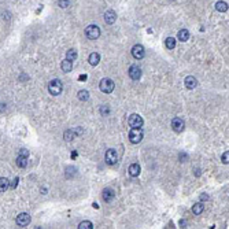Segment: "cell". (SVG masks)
<instances>
[{
    "instance_id": "obj_4",
    "label": "cell",
    "mask_w": 229,
    "mask_h": 229,
    "mask_svg": "<svg viewBox=\"0 0 229 229\" xmlns=\"http://www.w3.org/2000/svg\"><path fill=\"white\" fill-rule=\"evenodd\" d=\"M85 34H87V37L89 40H96V39H99V36H100V29H99V26H96V25H89V26H87V29H85Z\"/></svg>"
},
{
    "instance_id": "obj_6",
    "label": "cell",
    "mask_w": 229,
    "mask_h": 229,
    "mask_svg": "<svg viewBox=\"0 0 229 229\" xmlns=\"http://www.w3.org/2000/svg\"><path fill=\"white\" fill-rule=\"evenodd\" d=\"M128 123L131 128H141L143 126V118L139 114H132L128 118Z\"/></svg>"
},
{
    "instance_id": "obj_2",
    "label": "cell",
    "mask_w": 229,
    "mask_h": 229,
    "mask_svg": "<svg viewBox=\"0 0 229 229\" xmlns=\"http://www.w3.org/2000/svg\"><path fill=\"white\" fill-rule=\"evenodd\" d=\"M99 88H100V91H102L103 93H111V92L114 91L115 84H114V81L110 78H103L102 81H100V84H99Z\"/></svg>"
},
{
    "instance_id": "obj_15",
    "label": "cell",
    "mask_w": 229,
    "mask_h": 229,
    "mask_svg": "<svg viewBox=\"0 0 229 229\" xmlns=\"http://www.w3.org/2000/svg\"><path fill=\"white\" fill-rule=\"evenodd\" d=\"M129 174H131L132 177H137L139 174H140V165L139 163H132L129 166Z\"/></svg>"
},
{
    "instance_id": "obj_23",
    "label": "cell",
    "mask_w": 229,
    "mask_h": 229,
    "mask_svg": "<svg viewBox=\"0 0 229 229\" xmlns=\"http://www.w3.org/2000/svg\"><path fill=\"white\" fill-rule=\"evenodd\" d=\"M66 59L74 62V60L77 59V51H75V50H69V51L66 52Z\"/></svg>"
},
{
    "instance_id": "obj_19",
    "label": "cell",
    "mask_w": 229,
    "mask_h": 229,
    "mask_svg": "<svg viewBox=\"0 0 229 229\" xmlns=\"http://www.w3.org/2000/svg\"><path fill=\"white\" fill-rule=\"evenodd\" d=\"M215 10L220 12L228 11V3H225V1H217L215 3Z\"/></svg>"
},
{
    "instance_id": "obj_25",
    "label": "cell",
    "mask_w": 229,
    "mask_h": 229,
    "mask_svg": "<svg viewBox=\"0 0 229 229\" xmlns=\"http://www.w3.org/2000/svg\"><path fill=\"white\" fill-rule=\"evenodd\" d=\"M74 136H75V133H74V131H73V129H69V131H66V132H65V134H63V137H65V140H66V141H70V140H73V139H74Z\"/></svg>"
},
{
    "instance_id": "obj_28",
    "label": "cell",
    "mask_w": 229,
    "mask_h": 229,
    "mask_svg": "<svg viewBox=\"0 0 229 229\" xmlns=\"http://www.w3.org/2000/svg\"><path fill=\"white\" fill-rule=\"evenodd\" d=\"M222 162H224V163H228L229 162V151H226V152L222 154Z\"/></svg>"
},
{
    "instance_id": "obj_17",
    "label": "cell",
    "mask_w": 229,
    "mask_h": 229,
    "mask_svg": "<svg viewBox=\"0 0 229 229\" xmlns=\"http://www.w3.org/2000/svg\"><path fill=\"white\" fill-rule=\"evenodd\" d=\"M188 39H190V32L187 29H181L178 32V40L180 41H188Z\"/></svg>"
},
{
    "instance_id": "obj_1",
    "label": "cell",
    "mask_w": 229,
    "mask_h": 229,
    "mask_svg": "<svg viewBox=\"0 0 229 229\" xmlns=\"http://www.w3.org/2000/svg\"><path fill=\"white\" fill-rule=\"evenodd\" d=\"M48 91L52 96H58L63 91V84L60 80H52L51 83L48 84Z\"/></svg>"
},
{
    "instance_id": "obj_22",
    "label": "cell",
    "mask_w": 229,
    "mask_h": 229,
    "mask_svg": "<svg viewBox=\"0 0 229 229\" xmlns=\"http://www.w3.org/2000/svg\"><path fill=\"white\" fill-rule=\"evenodd\" d=\"M165 44H166V48H167V50H173V48L176 47V39H174V37H167Z\"/></svg>"
},
{
    "instance_id": "obj_27",
    "label": "cell",
    "mask_w": 229,
    "mask_h": 229,
    "mask_svg": "<svg viewBox=\"0 0 229 229\" xmlns=\"http://www.w3.org/2000/svg\"><path fill=\"white\" fill-rule=\"evenodd\" d=\"M58 4H59V7H62V8H67L70 6V0H59Z\"/></svg>"
},
{
    "instance_id": "obj_10",
    "label": "cell",
    "mask_w": 229,
    "mask_h": 229,
    "mask_svg": "<svg viewBox=\"0 0 229 229\" xmlns=\"http://www.w3.org/2000/svg\"><path fill=\"white\" fill-rule=\"evenodd\" d=\"M129 77H131L132 80H140V77H141V69L137 66V65H133V66L129 67Z\"/></svg>"
},
{
    "instance_id": "obj_26",
    "label": "cell",
    "mask_w": 229,
    "mask_h": 229,
    "mask_svg": "<svg viewBox=\"0 0 229 229\" xmlns=\"http://www.w3.org/2000/svg\"><path fill=\"white\" fill-rule=\"evenodd\" d=\"M78 228L80 229H92L93 228V224L91 221H83V222H80Z\"/></svg>"
},
{
    "instance_id": "obj_7",
    "label": "cell",
    "mask_w": 229,
    "mask_h": 229,
    "mask_svg": "<svg viewBox=\"0 0 229 229\" xmlns=\"http://www.w3.org/2000/svg\"><path fill=\"white\" fill-rule=\"evenodd\" d=\"M30 220H32V218H30V215H29L28 213H21V214H18L15 222L18 226H22V228H24V226L30 224Z\"/></svg>"
},
{
    "instance_id": "obj_16",
    "label": "cell",
    "mask_w": 229,
    "mask_h": 229,
    "mask_svg": "<svg viewBox=\"0 0 229 229\" xmlns=\"http://www.w3.org/2000/svg\"><path fill=\"white\" fill-rule=\"evenodd\" d=\"M99 60H100V55H99L98 52H92L91 55H89V59H88V62H89L92 66H96V65L99 63Z\"/></svg>"
},
{
    "instance_id": "obj_5",
    "label": "cell",
    "mask_w": 229,
    "mask_h": 229,
    "mask_svg": "<svg viewBox=\"0 0 229 229\" xmlns=\"http://www.w3.org/2000/svg\"><path fill=\"white\" fill-rule=\"evenodd\" d=\"M104 159H106V163L107 165H115L118 162V155H117V151L115 150H107L106 151V155H104Z\"/></svg>"
},
{
    "instance_id": "obj_18",
    "label": "cell",
    "mask_w": 229,
    "mask_h": 229,
    "mask_svg": "<svg viewBox=\"0 0 229 229\" xmlns=\"http://www.w3.org/2000/svg\"><path fill=\"white\" fill-rule=\"evenodd\" d=\"M203 211H205V205H203V203H196V205H194V207H192V213L196 214V215L202 214Z\"/></svg>"
},
{
    "instance_id": "obj_24",
    "label": "cell",
    "mask_w": 229,
    "mask_h": 229,
    "mask_svg": "<svg viewBox=\"0 0 229 229\" xmlns=\"http://www.w3.org/2000/svg\"><path fill=\"white\" fill-rule=\"evenodd\" d=\"M78 99L80 100H83V102L88 100V99H89V92H88L87 89H81V91H78Z\"/></svg>"
},
{
    "instance_id": "obj_21",
    "label": "cell",
    "mask_w": 229,
    "mask_h": 229,
    "mask_svg": "<svg viewBox=\"0 0 229 229\" xmlns=\"http://www.w3.org/2000/svg\"><path fill=\"white\" fill-rule=\"evenodd\" d=\"M28 159L26 156H21V155H18V158H17V165L19 166V167H26L28 166Z\"/></svg>"
},
{
    "instance_id": "obj_12",
    "label": "cell",
    "mask_w": 229,
    "mask_h": 229,
    "mask_svg": "<svg viewBox=\"0 0 229 229\" xmlns=\"http://www.w3.org/2000/svg\"><path fill=\"white\" fill-rule=\"evenodd\" d=\"M184 84H185V87L188 88V89H194V88L197 87V80L195 78L194 75H188V77H185V80H184Z\"/></svg>"
},
{
    "instance_id": "obj_8",
    "label": "cell",
    "mask_w": 229,
    "mask_h": 229,
    "mask_svg": "<svg viewBox=\"0 0 229 229\" xmlns=\"http://www.w3.org/2000/svg\"><path fill=\"white\" fill-rule=\"evenodd\" d=\"M132 55H133L134 59H143L144 55H146V51H144V47L141 44H136L132 48Z\"/></svg>"
},
{
    "instance_id": "obj_11",
    "label": "cell",
    "mask_w": 229,
    "mask_h": 229,
    "mask_svg": "<svg viewBox=\"0 0 229 229\" xmlns=\"http://www.w3.org/2000/svg\"><path fill=\"white\" fill-rule=\"evenodd\" d=\"M117 21V12L114 10H107L104 12V22L108 25H113Z\"/></svg>"
},
{
    "instance_id": "obj_20",
    "label": "cell",
    "mask_w": 229,
    "mask_h": 229,
    "mask_svg": "<svg viewBox=\"0 0 229 229\" xmlns=\"http://www.w3.org/2000/svg\"><path fill=\"white\" fill-rule=\"evenodd\" d=\"M8 187H10V181L6 177H0V192L7 191Z\"/></svg>"
},
{
    "instance_id": "obj_31",
    "label": "cell",
    "mask_w": 229,
    "mask_h": 229,
    "mask_svg": "<svg viewBox=\"0 0 229 229\" xmlns=\"http://www.w3.org/2000/svg\"><path fill=\"white\" fill-rule=\"evenodd\" d=\"M18 181H19V180H18V177L14 178V181H12V184H11V188H15L17 184H18Z\"/></svg>"
},
{
    "instance_id": "obj_9",
    "label": "cell",
    "mask_w": 229,
    "mask_h": 229,
    "mask_svg": "<svg viewBox=\"0 0 229 229\" xmlns=\"http://www.w3.org/2000/svg\"><path fill=\"white\" fill-rule=\"evenodd\" d=\"M184 121H182L180 117H176V118L172 119V128H173L174 132H177V133H180V132L184 131Z\"/></svg>"
},
{
    "instance_id": "obj_14",
    "label": "cell",
    "mask_w": 229,
    "mask_h": 229,
    "mask_svg": "<svg viewBox=\"0 0 229 229\" xmlns=\"http://www.w3.org/2000/svg\"><path fill=\"white\" fill-rule=\"evenodd\" d=\"M60 69H62V71H65V73H70V71L73 70V62L69 60V59L62 60V63H60Z\"/></svg>"
},
{
    "instance_id": "obj_29",
    "label": "cell",
    "mask_w": 229,
    "mask_h": 229,
    "mask_svg": "<svg viewBox=\"0 0 229 229\" xmlns=\"http://www.w3.org/2000/svg\"><path fill=\"white\" fill-rule=\"evenodd\" d=\"M100 113H102V115L108 114V113H110V108H108V106H102V108H100Z\"/></svg>"
},
{
    "instance_id": "obj_3",
    "label": "cell",
    "mask_w": 229,
    "mask_h": 229,
    "mask_svg": "<svg viewBox=\"0 0 229 229\" xmlns=\"http://www.w3.org/2000/svg\"><path fill=\"white\" fill-rule=\"evenodd\" d=\"M129 140L132 144H139L143 140V131L140 128H132L129 132Z\"/></svg>"
},
{
    "instance_id": "obj_13",
    "label": "cell",
    "mask_w": 229,
    "mask_h": 229,
    "mask_svg": "<svg viewBox=\"0 0 229 229\" xmlns=\"http://www.w3.org/2000/svg\"><path fill=\"white\" fill-rule=\"evenodd\" d=\"M114 197H115L114 190H111V188H106V190H103V199H104L106 202H111Z\"/></svg>"
},
{
    "instance_id": "obj_30",
    "label": "cell",
    "mask_w": 229,
    "mask_h": 229,
    "mask_svg": "<svg viewBox=\"0 0 229 229\" xmlns=\"http://www.w3.org/2000/svg\"><path fill=\"white\" fill-rule=\"evenodd\" d=\"M18 155H21V156H26V158H29V150H25V148H22V150L19 151V154Z\"/></svg>"
},
{
    "instance_id": "obj_32",
    "label": "cell",
    "mask_w": 229,
    "mask_h": 229,
    "mask_svg": "<svg viewBox=\"0 0 229 229\" xmlns=\"http://www.w3.org/2000/svg\"><path fill=\"white\" fill-rule=\"evenodd\" d=\"M200 200H209V196H207V195H200Z\"/></svg>"
}]
</instances>
